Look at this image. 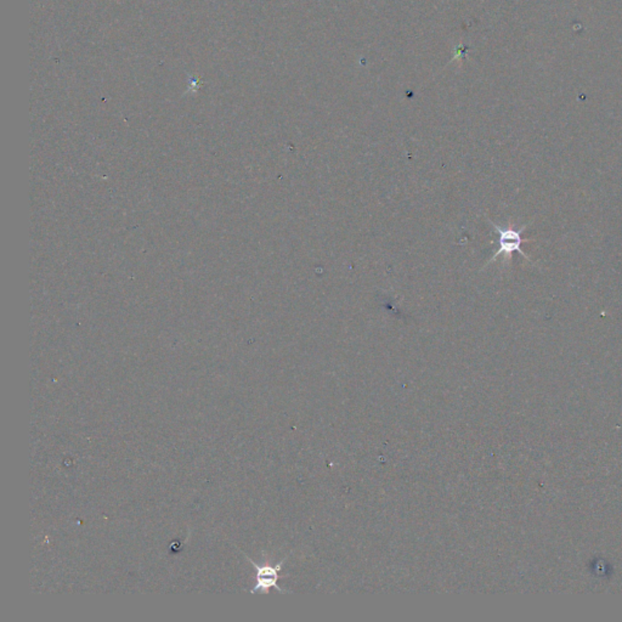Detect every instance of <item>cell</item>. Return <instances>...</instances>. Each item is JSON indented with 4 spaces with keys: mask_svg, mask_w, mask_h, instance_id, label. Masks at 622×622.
<instances>
[{
    "mask_svg": "<svg viewBox=\"0 0 622 622\" xmlns=\"http://www.w3.org/2000/svg\"><path fill=\"white\" fill-rule=\"evenodd\" d=\"M245 557L248 559V562L252 564V567L257 570V575H255L257 583H255V586L250 590V593H252V595H255V593H258V592H262L264 595H266V593H269L270 588H275V590H278L280 593H285V590H282L281 587L278 586L277 582L281 579L280 572H281V569L283 568V563L286 562L287 558L282 559L281 562H278L276 565H271V564L269 563L257 564L255 562H253V559L247 557L245 554Z\"/></svg>",
    "mask_w": 622,
    "mask_h": 622,
    "instance_id": "cell-2",
    "label": "cell"
},
{
    "mask_svg": "<svg viewBox=\"0 0 622 622\" xmlns=\"http://www.w3.org/2000/svg\"><path fill=\"white\" fill-rule=\"evenodd\" d=\"M490 223L495 229V231L497 232V235H499V240H497L499 248L496 250L495 255H492V258H491L489 263L495 262L500 255H504L507 259H511L514 252H518L524 258L530 260L529 255L522 250V245L524 243L522 234L525 231L527 225H524L518 230V229H515L512 225H509L507 227H501L499 225H496L495 223H492V222H490Z\"/></svg>",
    "mask_w": 622,
    "mask_h": 622,
    "instance_id": "cell-1",
    "label": "cell"
}]
</instances>
